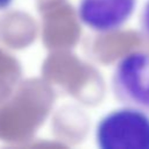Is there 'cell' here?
<instances>
[{"label":"cell","mask_w":149,"mask_h":149,"mask_svg":"<svg viewBox=\"0 0 149 149\" xmlns=\"http://www.w3.org/2000/svg\"><path fill=\"white\" fill-rule=\"evenodd\" d=\"M97 144L101 149H149V114L126 106L102 116L95 129Z\"/></svg>","instance_id":"obj_1"},{"label":"cell","mask_w":149,"mask_h":149,"mask_svg":"<svg viewBox=\"0 0 149 149\" xmlns=\"http://www.w3.org/2000/svg\"><path fill=\"white\" fill-rule=\"evenodd\" d=\"M112 88L123 104L149 112V50H134L120 58L113 71Z\"/></svg>","instance_id":"obj_2"},{"label":"cell","mask_w":149,"mask_h":149,"mask_svg":"<svg viewBox=\"0 0 149 149\" xmlns=\"http://www.w3.org/2000/svg\"><path fill=\"white\" fill-rule=\"evenodd\" d=\"M136 0H79L80 22L97 33L120 29L132 17Z\"/></svg>","instance_id":"obj_3"},{"label":"cell","mask_w":149,"mask_h":149,"mask_svg":"<svg viewBox=\"0 0 149 149\" xmlns=\"http://www.w3.org/2000/svg\"><path fill=\"white\" fill-rule=\"evenodd\" d=\"M140 28L142 34L149 40V0L146 2V5L142 8L140 15Z\"/></svg>","instance_id":"obj_4"},{"label":"cell","mask_w":149,"mask_h":149,"mask_svg":"<svg viewBox=\"0 0 149 149\" xmlns=\"http://www.w3.org/2000/svg\"><path fill=\"white\" fill-rule=\"evenodd\" d=\"M12 2H13V0H0V9L7 8Z\"/></svg>","instance_id":"obj_5"}]
</instances>
